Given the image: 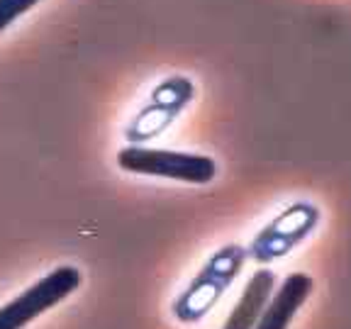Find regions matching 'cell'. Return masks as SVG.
I'll list each match as a JSON object with an SVG mask.
<instances>
[{
  "label": "cell",
  "instance_id": "obj_6",
  "mask_svg": "<svg viewBox=\"0 0 351 329\" xmlns=\"http://www.w3.org/2000/svg\"><path fill=\"white\" fill-rule=\"evenodd\" d=\"M313 291L315 280L302 271L285 276L276 293H271V297L266 300L252 329H288L295 315L300 313V307L307 302V297L313 295Z\"/></svg>",
  "mask_w": 351,
  "mask_h": 329
},
{
  "label": "cell",
  "instance_id": "obj_8",
  "mask_svg": "<svg viewBox=\"0 0 351 329\" xmlns=\"http://www.w3.org/2000/svg\"><path fill=\"white\" fill-rule=\"evenodd\" d=\"M42 3L44 0H0V34L8 32L17 20H22Z\"/></svg>",
  "mask_w": 351,
  "mask_h": 329
},
{
  "label": "cell",
  "instance_id": "obj_7",
  "mask_svg": "<svg viewBox=\"0 0 351 329\" xmlns=\"http://www.w3.org/2000/svg\"><path fill=\"white\" fill-rule=\"evenodd\" d=\"M274 288H276L274 271L258 269L256 273L247 280L239 300H237V305L232 307L230 317L225 319L222 329H252L258 317V313H261L266 300H269L271 293H274Z\"/></svg>",
  "mask_w": 351,
  "mask_h": 329
},
{
  "label": "cell",
  "instance_id": "obj_3",
  "mask_svg": "<svg viewBox=\"0 0 351 329\" xmlns=\"http://www.w3.org/2000/svg\"><path fill=\"white\" fill-rule=\"evenodd\" d=\"M117 166L127 173L164 178L186 186H208L217 178V161L208 154L178 151L152 144H125L117 151Z\"/></svg>",
  "mask_w": 351,
  "mask_h": 329
},
{
  "label": "cell",
  "instance_id": "obj_1",
  "mask_svg": "<svg viewBox=\"0 0 351 329\" xmlns=\"http://www.w3.org/2000/svg\"><path fill=\"white\" fill-rule=\"evenodd\" d=\"M247 261V247H241V244H225L210 254L203 266L197 269V273L191 278V283L171 305L173 317L183 324H195L208 317L215 305L234 285V280L239 278Z\"/></svg>",
  "mask_w": 351,
  "mask_h": 329
},
{
  "label": "cell",
  "instance_id": "obj_4",
  "mask_svg": "<svg viewBox=\"0 0 351 329\" xmlns=\"http://www.w3.org/2000/svg\"><path fill=\"white\" fill-rule=\"evenodd\" d=\"M319 222H322V210L313 200H295L285 205L254 234L252 244L247 247V258L258 266L280 261L295 252L302 241L310 239L317 232Z\"/></svg>",
  "mask_w": 351,
  "mask_h": 329
},
{
  "label": "cell",
  "instance_id": "obj_2",
  "mask_svg": "<svg viewBox=\"0 0 351 329\" xmlns=\"http://www.w3.org/2000/svg\"><path fill=\"white\" fill-rule=\"evenodd\" d=\"M197 86L186 73H169L159 83H154L137 112L127 120L125 134L127 144H149L164 132H169L183 112L195 103Z\"/></svg>",
  "mask_w": 351,
  "mask_h": 329
},
{
  "label": "cell",
  "instance_id": "obj_5",
  "mask_svg": "<svg viewBox=\"0 0 351 329\" xmlns=\"http://www.w3.org/2000/svg\"><path fill=\"white\" fill-rule=\"evenodd\" d=\"M81 285L83 273L78 266L71 263L56 266L0 307V329H25L44 313L61 305L66 297H71Z\"/></svg>",
  "mask_w": 351,
  "mask_h": 329
}]
</instances>
